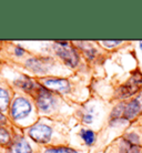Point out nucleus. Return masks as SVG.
<instances>
[{"label": "nucleus", "mask_w": 142, "mask_h": 153, "mask_svg": "<svg viewBox=\"0 0 142 153\" xmlns=\"http://www.w3.org/2000/svg\"><path fill=\"white\" fill-rule=\"evenodd\" d=\"M9 105V93L4 89L0 88V111L7 110Z\"/></svg>", "instance_id": "nucleus-13"}, {"label": "nucleus", "mask_w": 142, "mask_h": 153, "mask_svg": "<svg viewBox=\"0 0 142 153\" xmlns=\"http://www.w3.org/2000/svg\"><path fill=\"white\" fill-rule=\"evenodd\" d=\"M43 153H78V152L76 150L69 149V148L59 146V148H50V149H47Z\"/></svg>", "instance_id": "nucleus-14"}, {"label": "nucleus", "mask_w": 142, "mask_h": 153, "mask_svg": "<svg viewBox=\"0 0 142 153\" xmlns=\"http://www.w3.org/2000/svg\"><path fill=\"white\" fill-rule=\"evenodd\" d=\"M16 84L19 87V88L23 89L25 91H30L32 89L36 88V84L33 83V81L27 78V76H21L20 79L16 81Z\"/></svg>", "instance_id": "nucleus-11"}, {"label": "nucleus", "mask_w": 142, "mask_h": 153, "mask_svg": "<svg viewBox=\"0 0 142 153\" xmlns=\"http://www.w3.org/2000/svg\"><path fill=\"white\" fill-rule=\"evenodd\" d=\"M15 53L17 54V56H22V54L25 53V50H23L20 46H17L15 48Z\"/></svg>", "instance_id": "nucleus-17"}, {"label": "nucleus", "mask_w": 142, "mask_h": 153, "mask_svg": "<svg viewBox=\"0 0 142 153\" xmlns=\"http://www.w3.org/2000/svg\"><path fill=\"white\" fill-rule=\"evenodd\" d=\"M8 153H32L30 144L25 140H18L12 143L8 150Z\"/></svg>", "instance_id": "nucleus-9"}, {"label": "nucleus", "mask_w": 142, "mask_h": 153, "mask_svg": "<svg viewBox=\"0 0 142 153\" xmlns=\"http://www.w3.org/2000/svg\"><path fill=\"white\" fill-rule=\"evenodd\" d=\"M31 109L32 108H31V103L29 102V100L22 98V97H19L13 101L10 113L15 120H21V119H25L29 115Z\"/></svg>", "instance_id": "nucleus-3"}, {"label": "nucleus", "mask_w": 142, "mask_h": 153, "mask_svg": "<svg viewBox=\"0 0 142 153\" xmlns=\"http://www.w3.org/2000/svg\"><path fill=\"white\" fill-rule=\"evenodd\" d=\"M51 134H52L51 128L46 124H41V123L31 126L29 130V137L35 142H38L41 144L48 143L50 141Z\"/></svg>", "instance_id": "nucleus-5"}, {"label": "nucleus", "mask_w": 142, "mask_h": 153, "mask_svg": "<svg viewBox=\"0 0 142 153\" xmlns=\"http://www.w3.org/2000/svg\"><path fill=\"white\" fill-rule=\"evenodd\" d=\"M120 153H141V146L123 138L120 146Z\"/></svg>", "instance_id": "nucleus-10"}, {"label": "nucleus", "mask_w": 142, "mask_h": 153, "mask_svg": "<svg viewBox=\"0 0 142 153\" xmlns=\"http://www.w3.org/2000/svg\"><path fill=\"white\" fill-rule=\"evenodd\" d=\"M42 84L46 88L54 90L57 92L65 93L70 90V83L65 79H60V78H48L43 79Z\"/></svg>", "instance_id": "nucleus-6"}, {"label": "nucleus", "mask_w": 142, "mask_h": 153, "mask_svg": "<svg viewBox=\"0 0 142 153\" xmlns=\"http://www.w3.org/2000/svg\"><path fill=\"white\" fill-rule=\"evenodd\" d=\"M101 43L107 48H113L115 46H119L122 43L121 40H112V41H101Z\"/></svg>", "instance_id": "nucleus-16"}, {"label": "nucleus", "mask_w": 142, "mask_h": 153, "mask_svg": "<svg viewBox=\"0 0 142 153\" xmlns=\"http://www.w3.org/2000/svg\"><path fill=\"white\" fill-rule=\"evenodd\" d=\"M81 138L83 139L87 146H92L96 141V133L91 130H82L81 131Z\"/></svg>", "instance_id": "nucleus-12"}, {"label": "nucleus", "mask_w": 142, "mask_h": 153, "mask_svg": "<svg viewBox=\"0 0 142 153\" xmlns=\"http://www.w3.org/2000/svg\"><path fill=\"white\" fill-rule=\"evenodd\" d=\"M2 122H4V117L2 115V113L0 112V123H2Z\"/></svg>", "instance_id": "nucleus-19"}, {"label": "nucleus", "mask_w": 142, "mask_h": 153, "mask_svg": "<svg viewBox=\"0 0 142 153\" xmlns=\"http://www.w3.org/2000/svg\"><path fill=\"white\" fill-rule=\"evenodd\" d=\"M139 47H140V49H141V51H142V41L139 42Z\"/></svg>", "instance_id": "nucleus-20"}, {"label": "nucleus", "mask_w": 142, "mask_h": 153, "mask_svg": "<svg viewBox=\"0 0 142 153\" xmlns=\"http://www.w3.org/2000/svg\"><path fill=\"white\" fill-rule=\"evenodd\" d=\"M83 121H85V123H90L92 121V117L90 114H85L83 115Z\"/></svg>", "instance_id": "nucleus-18"}, {"label": "nucleus", "mask_w": 142, "mask_h": 153, "mask_svg": "<svg viewBox=\"0 0 142 153\" xmlns=\"http://www.w3.org/2000/svg\"><path fill=\"white\" fill-rule=\"evenodd\" d=\"M54 48L56 53L61 58L67 65L73 68L79 63V54L74 50V48L70 46L68 42H57Z\"/></svg>", "instance_id": "nucleus-1"}, {"label": "nucleus", "mask_w": 142, "mask_h": 153, "mask_svg": "<svg viewBox=\"0 0 142 153\" xmlns=\"http://www.w3.org/2000/svg\"><path fill=\"white\" fill-rule=\"evenodd\" d=\"M48 59H42V58H31L26 61V67L28 69L32 70L33 72L37 73H43L46 72L48 69L49 63H47Z\"/></svg>", "instance_id": "nucleus-8"}, {"label": "nucleus", "mask_w": 142, "mask_h": 153, "mask_svg": "<svg viewBox=\"0 0 142 153\" xmlns=\"http://www.w3.org/2000/svg\"><path fill=\"white\" fill-rule=\"evenodd\" d=\"M36 101L39 109L45 112L50 111L56 104V99L51 94V92L41 87H39L36 92Z\"/></svg>", "instance_id": "nucleus-4"}, {"label": "nucleus", "mask_w": 142, "mask_h": 153, "mask_svg": "<svg viewBox=\"0 0 142 153\" xmlns=\"http://www.w3.org/2000/svg\"><path fill=\"white\" fill-rule=\"evenodd\" d=\"M142 84V74L140 72H135L132 74L130 79L122 84L118 90H117V96L121 99H126L129 97H132L140 89V85Z\"/></svg>", "instance_id": "nucleus-2"}, {"label": "nucleus", "mask_w": 142, "mask_h": 153, "mask_svg": "<svg viewBox=\"0 0 142 153\" xmlns=\"http://www.w3.org/2000/svg\"><path fill=\"white\" fill-rule=\"evenodd\" d=\"M141 111V103L138 99H132L124 105V111H123V118L129 120L135 119Z\"/></svg>", "instance_id": "nucleus-7"}, {"label": "nucleus", "mask_w": 142, "mask_h": 153, "mask_svg": "<svg viewBox=\"0 0 142 153\" xmlns=\"http://www.w3.org/2000/svg\"><path fill=\"white\" fill-rule=\"evenodd\" d=\"M10 141V134L7 129L0 126V144H8Z\"/></svg>", "instance_id": "nucleus-15"}]
</instances>
